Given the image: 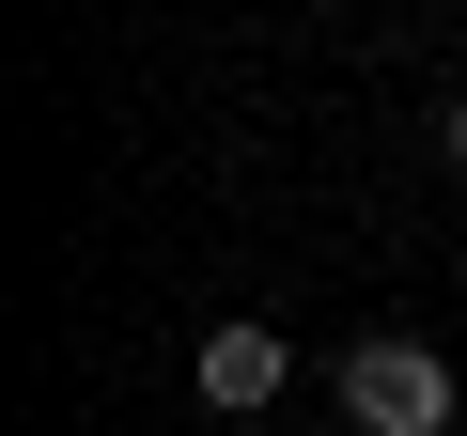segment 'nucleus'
I'll list each match as a JSON object with an SVG mask.
<instances>
[{
	"label": "nucleus",
	"instance_id": "nucleus-3",
	"mask_svg": "<svg viewBox=\"0 0 467 436\" xmlns=\"http://www.w3.org/2000/svg\"><path fill=\"white\" fill-rule=\"evenodd\" d=\"M451 156H467V94H451Z\"/></svg>",
	"mask_w": 467,
	"mask_h": 436
},
{
	"label": "nucleus",
	"instance_id": "nucleus-1",
	"mask_svg": "<svg viewBox=\"0 0 467 436\" xmlns=\"http://www.w3.org/2000/svg\"><path fill=\"white\" fill-rule=\"evenodd\" d=\"M343 420L358 436H451V358L436 343H358L343 358Z\"/></svg>",
	"mask_w": 467,
	"mask_h": 436
},
{
	"label": "nucleus",
	"instance_id": "nucleus-2",
	"mask_svg": "<svg viewBox=\"0 0 467 436\" xmlns=\"http://www.w3.org/2000/svg\"><path fill=\"white\" fill-rule=\"evenodd\" d=\"M281 374H296V358H281V327H265V312H218V327H202V405L250 420V405H281Z\"/></svg>",
	"mask_w": 467,
	"mask_h": 436
}]
</instances>
